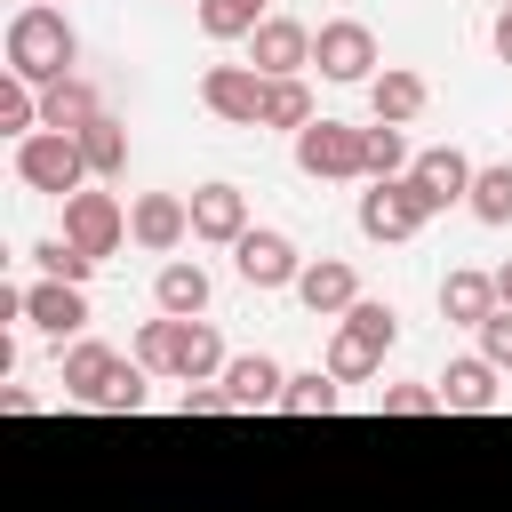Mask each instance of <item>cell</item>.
Here are the masks:
<instances>
[{"mask_svg": "<svg viewBox=\"0 0 512 512\" xmlns=\"http://www.w3.org/2000/svg\"><path fill=\"white\" fill-rule=\"evenodd\" d=\"M8 72L32 80V88H56V80L80 72V32L64 24V8L24 0V8L8 16Z\"/></svg>", "mask_w": 512, "mask_h": 512, "instance_id": "6da1fadb", "label": "cell"}, {"mask_svg": "<svg viewBox=\"0 0 512 512\" xmlns=\"http://www.w3.org/2000/svg\"><path fill=\"white\" fill-rule=\"evenodd\" d=\"M392 336H400V312L392 304H376V296H360L344 320H336V336H328V376L336 384H368L376 368H384V352H392Z\"/></svg>", "mask_w": 512, "mask_h": 512, "instance_id": "7a4b0ae2", "label": "cell"}, {"mask_svg": "<svg viewBox=\"0 0 512 512\" xmlns=\"http://www.w3.org/2000/svg\"><path fill=\"white\" fill-rule=\"evenodd\" d=\"M16 184H24V192H40V200H72V192H88L96 176H88L80 136L40 128V136H24V144H16Z\"/></svg>", "mask_w": 512, "mask_h": 512, "instance_id": "3957f363", "label": "cell"}, {"mask_svg": "<svg viewBox=\"0 0 512 512\" xmlns=\"http://www.w3.org/2000/svg\"><path fill=\"white\" fill-rule=\"evenodd\" d=\"M312 64H320V80H336V88H368V80H376V32H368L360 16H328V24L312 32Z\"/></svg>", "mask_w": 512, "mask_h": 512, "instance_id": "277c9868", "label": "cell"}, {"mask_svg": "<svg viewBox=\"0 0 512 512\" xmlns=\"http://www.w3.org/2000/svg\"><path fill=\"white\" fill-rule=\"evenodd\" d=\"M264 72L256 64H208L200 72V104L224 120V128H264Z\"/></svg>", "mask_w": 512, "mask_h": 512, "instance_id": "5b68a950", "label": "cell"}, {"mask_svg": "<svg viewBox=\"0 0 512 512\" xmlns=\"http://www.w3.org/2000/svg\"><path fill=\"white\" fill-rule=\"evenodd\" d=\"M296 168H304L312 184H352V176H360V128L320 112V120L296 136Z\"/></svg>", "mask_w": 512, "mask_h": 512, "instance_id": "8992f818", "label": "cell"}, {"mask_svg": "<svg viewBox=\"0 0 512 512\" xmlns=\"http://www.w3.org/2000/svg\"><path fill=\"white\" fill-rule=\"evenodd\" d=\"M232 272H240L248 288H296V280H304V248H296L288 232H272V224H248V240L232 248Z\"/></svg>", "mask_w": 512, "mask_h": 512, "instance_id": "52a82bcc", "label": "cell"}, {"mask_svg": "<svg viewBox=\"0 0 512 512\" xmlns=\"http://www.w3.org/2000/svg\"><path fill=\"white\" fill-rule=\"evenodd\" d=\"M472 160L456 152V144H432V152H416V168H408V192L424 200V216H440V208H456V200H472Z\"/></svg>", "mask_w": 512, "mask_h": 512, "instance_id": "ba28073f", "label": "cell"}, {"mask_svg": "<svg viewBox=\"0 0 512 512\" xmlns=\"http://www.w3.org/2000/svg\"><path fill=\"white\" fill-rule=\"evenodd\" d=\"M424 224H432V216H424V200L408 192V176H400V184H368V192H360V232H368V240L400 248V240H416Z\"/></svg>", "mask_w": 512, "mask_h": 512, "instance_id": "9c48e42d", "label": "cell"}, {"mask_svg": "<svg viewBox=\"0 0 512 512\" xmlns=\"http://www.w3.org/2000/svg\"><path fill=\"white\" fill-rule=\"evenodd\" d=\"M64 240L104 264V256L128 240V208H120L112 192H72V200H64Z\"/></svg>", "mask_w": 512, "mask_h": 512, "instance_id": "30bf717a", "label": "cell"}, {"mask_svg": "<svg viewBox=\"0 0 512 512\" xmlns=\"http://www.w3.org/2000/svg\"><path fill=\"white\" fill-rule=\"evenodd\" d=\"M128 240L152 248V256H176V248L192 240V200H184V192H136V208H128Z\"/></svg>", "mask_w": 512, "mask_h": 512, "instance_id": "8fae6325", "label": "cell"}, {"mask_svg": "<svg viewBox=\"0 0 512 512\" xmlns=\"http://www.w3.org/2000/svg\"><path fill=\"white\" fill-rule=\"evenodd\" d=\"M248 64H256L264 80H304V64H312V24H296V16H264L256 40H248Z\"/></svg>", "mask_w": 512, "mask_h": 512, "instance_id": "7c38bea8", "label": "cell"}, {"mask_svg": "<svg viewBox=\"0 0 512 512\" xmlns=\"http://www.w3.org/2000/svg\"><path fill=\"white\" fill-rule=\"evenodd\" d=\"M192 240L240 248V240H248V192H240V184H200V192H192Z\"/></svg>", "mask_w": 512, "mask_h": 512, "instance_id": "4fadbf2b", "label": "cell"}, {"mask_svg": "<svg viewBox=\"0 0 512 512\" xmlns=\"http://www.w3.org/2000/svg\"><path fill=\"white\" fill-rule=\"evenodd\" d=\"M112 376H120V352H112V344H96V336H80V344L56 360V384H64V400H80V408H104Z\"/></svg>", "mask_w": 512, "mask_h": 512, "instance_id": "5bb4252c", "label": "cell"}, {"mask_svg": "<svg viewBox=\"0 0 512 512\" xmlns=\"http://www.w3.org/2000/svg\"><path fill=\"white\" fill-rule=\"evenodd\" d=\"M296 304H304L312 320H344V312L360 304V272H352L344 256H320V264H304V280H296Z\"/></svg>", "mask_w": 512, "mask_h": 512, "instance_id": "9a60e30c", "label": "cell"}, {"mask_svg": "<svg viewBox=\"0 0 512 512\" xmlns=\"http://www.w3.org/2000/svg\"><path fill=\"white\" fill-rule=\"evenodd\" d=\"M24 320H32L40 336H80L96 312H88V288H72V280H32V288H24Z\"/></svg>", "mask_w": 512, "mask_h": 512, "instance_id": "2e32d148", "label": "cell"}, {"mask_svg": "<svg viewBox=\"0 0 512 512\" xmlns=\"http://www.w3.org/2000/svg\"><path fill=\"white\" fill-rule=\"evenodd\" d=\"M432 384H440V408H456V416H488V408L504 400V384H496V368H488L480 352H472V360H448Z\"/></svg>", "mask_w": 512, "mask_h": 512, "instance_id": "e0dca14e", "label": "cell"}, {"mask_svg": "<svg viewBox=\"0 0 512 512\" xmlns=\"http://www.w3.org/2000/svg\"><path fill=\"white\" fill-rule=\"evenodd\" d=\"M424 104H432V88H424V72H408V64H384V72L368 80V112H376L384 128H408Z\"/></svg>", "mask_w": 512, "mask_h": 512, "instance_id": "ac0fdd59", "label": "cell"}, {"mask_svg": "<svg viewBox=\"0 0 512 512\" xmlns=\"http://www.w3.org/2000/svg\"><path fill=\"white\" fill-rule=\"evenodd\" d=\"M216 384L232 392V408H280V392H288V368H280L272 352H240V360H232Z\"/></svg>", "mask_w": 512, "mask_h": 512, "instance_id": "d6986e66", "label": "cell"}, {"mask_svg": "<svg viewBox=\"0 0 512 512\" xmlns=\"http://www.w3.org/2000/svg\"><path fill=\"white\" fill-rule=\"evenodd\" d=\"M88 120H104V96H96V80H56V88H40V128H56V136H80Z\"/></svg>", "mask_w": 512, "mask_h": 512, "instance_id": "ffe728a7", "label": "cell"}, {"mask_svg": "<svg viewBox=\"0 0 512 512\" xmlns=\"http://www.w3.org/2000/svg\"><path fill=\"white\" fill-rule=\"evenodd\" d=\"M152 312H168V320H200V312H208V272H200L192 256H168L160 280H152Z\"/></svg>", "mask_w": 512, "mask_h": 512, "instance_id": "44dd1931", "label": "cell"}, {"mask_svg": "<svg viewBox=\"0 0 512 512\" xmlns=\"http://www.w3.org/2000/svg\"><path fill=\"white\" fill-rule=\"evenodd\" d=\"M504 304H496V272H448L440 280V320L456 328H488Z\"/></svg>", "mask_w": 512, "mask_h": 512, "instance_id": "7402d4cb", "label": "cell"}, {"mask_svg": "<svg viewBox=\"0 0 512 512\" xmlns=\"http://www.w3.org/2000/svg\"><path fill=\"white\" fill-rule=\"evenodd\" d=\"M232 360H224V336L208 328V320H184V336H176V360H168V376L176 384H216Z\"/></svg>", "mask_w": 512, "mask_h": 512, "instance_id": "603a6c76", "label": "cell"}, {"mask_svg": "<svg viewBox=\"0 0 512 512\" xmlns=\"http://www.w3.org/2000/svg\"><path fill=\"white\" fill-rule=\"evenodd\" d=\"M408 168H416L408 136H400V128H384V120H368V128H360V176H368V184H400Z\"/></svg>", "mask_w": 512, "mask_h": 512, "instance_id": "cb8c5ba5", "label": "cell"}, {"mask_svg": "<svg viewBox=\"0 0 512 512\" xmlns=\"http://www.w3.org/2000/svg\"><path fill=\"white\" fill-rule=\"evenodd\" d=\"M80 152H88V176H96V184H112V176H128V128H120L112 112L80 128Z\"/></svg>", "mask_w": 512, "mask_h": 512, "instance_id": "d4e9b609", "label": "cell"}, {"mask_svg": "<svg viewBox=\"0 0 512 512\" xmlns=\"http://www.w3.org/2000/svg\"><path fill=\"white\" fill-rule=\"evenodd\" d=\"M192 24H200L208 40H256L264 0H192Z\"/></svg>", "mask_w": 512, "mask_h": 512, "instance_id": "484cf974", "label": "cell"}, {"mask_svg": "<svg viewBox=\"0 0 512 512\" xmlns=\"http://www.w3.org/2000/svg\"><path fill=\"white\" fill-rule=\"evenodd\" d=\"M336 400H344V384H336L328 368H304V376H288L280 416H336Z\"/></svg>", "mask_w": 512, "mask_h": 512, "instance_id": "4316f807", "label": "cell"}, {"mask_svg": "<svg viewBox=\"0 0 512 512\" xmlns=\"http://www.w3.org/2000/svg\"><path fill=\"white\" fill-rule=\"evenodd\" d=\"M320 112H312V88L304 80H272L264 88V128H288V136H304Z\"/></svg>", "mask_w": 512, "mask_h": 512, "instance_id": "83f0119b", "label": "cell"}, {"mask_svg": "<svg viewBox=\"0 0 512 512\" xmlns=\"http://www.w3.org/2000/svg\"><path fill=\"white\" fill-rule=\"evenodd\" d=\"M176 336H184V320H168V312H152V320L136 328V344H128V360H136L144 376H168V360H176Z\"/></svg>", "mask_w": 512, "mask_h": 512, "instance_id": "f1b7e54d", "label": "cell"}, {"mask_svg": "<svg viewBox=\"0 0 512 512\" xmlns=\"http://www.w3.org/2000/svg\"><path fill=\"white\" fill-rule=\"evenodd\" d=\"M480 224H512V160H488L480 176H472V200H464Z\"/></svg>", "mask_w": 512, "mask_h": 512, "instance_id": "f546056e", "label": "cell"}, {"mask_svg": "<svg viewBox=\"0 0 512 512\" xmlns=\"http://www.w3.org/2000/svg\"><path fill=\"white\" fill-rule=\"evenodd\" d=\"M0 136H16V144H24V136H40V88H32V80H16V72L0 80Z\"/></svg>", "mask_w": 512, "mask_h": 512, "instance_id": "4dcf8cb0", "label": "cell"}, {"mask_svg": "<svg viewBox=\"0 0 512 512\" xmlns=\"http://www.w3.org/2000/svg\"><path fill=\"white\" fill-rule=\"evenodd\" d=\"M32 264H40V280H72V288H88V272H96V256L72 248L64 232L56 240H32Z\"/></svg>", "mask_w": 512, "mask_h": 512, "instance_id": "1f68e13d", "label": "cell"}, {"mask_svg": "<svg viewBox=\"0 0 512 512\" xmlns=\"http://www.w3.org/2000/svg\"><path fill=\"white\" fill-rule=\"evenodd\" d=\"M376 408L384 416H440V384H384Z\"/></svg>", "mask_w": 512, "mask_h": 512, "instance_id": "d6a6232c", "label": "cell"}, {"mask_svg": "<svg viewBox=\"0 0 512 512\" xmlns=\"http://www.w3.org/2000/svg\"><path fill=\"white\" fill-rule=\"evenodd\" d=\"M104 408H112V416H136V408H144V368H136V360H120V376H112Z\"/></svg>", "mask_w": 512, "mask_h": 512, "instance_id": "836d02e7", "label": "cell"}, {"mask_svg": "<svg viewBox=\"0 0 512 512\" xmlns=\"http://www.w3.org/2000/svg\"><path fill=\"white\" fill-rule=\"evenodd\" d=\"M480 360H488L496 376H512V312H496V320L480 328Z\"/></svg>", "mask_w": 512, "mask_h": 512, "instance_id": "e575fe53", "label": "cell"}, {"mask_svg": "<svg viewBox=\"0 0 512 512\" xmlns=\"http://www.w3.org/2000/svg\"><path fill=\"white\" fill-rule=\"evenodd\" d=\"M176 408H184V416H224V408H232V392H224V384H184V400H176Z\"/></svg>", "mask_w": 512, "mask_h": 512, "instance_id": "d590c367", "label": "cell"}, {"mask_svg": "<svg viewBox=\"0 0 512 512\" xmlns=\"http://www.w3.org/2000/svg\"><path fill=\"white\" fill-rule=\"evenodd\" d=\"M488 48H496V64H512V8H496V24H488Z\"/></svg>", "mask_w": 512, "mask_h": 512, "instance_id": "8d00e7d4", "label": "cell"}, {"mask_svg": "<svg viewBox=\"0 0 512 512\" xmlns=\"http://www.w3.org/2000/svg\"><path fill=\"white\" fill-rule=\"evenodd\" d=\"M496 304L512 312V264H496Z\"/></svg>", "mask_w": 512, "mask_h": 512, "instance_id": "74e56055", "label": "cell"}, {"mask_svg": "<svg viewBox=\"0 0 512 512\" xmlns=\"http://www.w3.org/2000/svg\"><path fill=\"white\" fill-rule=\"evenodd\" d=\"M496 8H512V0H496Z\"/></svg>", "mask_w": 512, "mask_h": 512, "instance_id": "f35d334b", "label": "cell"}, {"mask_svg": "<svg viewBox=\"0 0 512 512\" xmlns=\"http://www.w3.org/2000/svg\"><path fill=\"white\" fill-rule=\"evenodd\" d=\"M40 8H56V0H40Z\"/></svg>", "mask_w": 512, "mask_h": 512, "instance_id": "ab89813d", "label": "cell"}]
</instances>
